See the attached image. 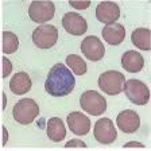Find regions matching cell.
<instances>
[{"mask_svg": "<svg viewBox=\"0 0 151 151\" xmlns=\"http://www.w3.org/2000/svg\"><path fill=\"white\" fill-rule=\"evenodd\" d=\"M124 85H126V77L117 70L104 72L99 77L100 89L109 96H116L122 91H124Z\"/></svg>", "mask_w": 151, "mask_h": 151, "instance_id": "cell-2", "label": "cell"}, {"mask_svg": "<svg viewBox=\"0 0 151 151\" xmlns=\"http://www.w3.org/2000/svg\"><path fill=\"white\" fill-rule=\"evenodd\" d=\"M3 132H4V140H3V145H6V143H7V129H6V127H3Z\"/></svg>", "mask_w": 151, "mask_h": 151, "instance_id": "cell-25", "label": "cell"}, {"mask_svg": "<svg viewBox=\"0 0 151 151\" xmlns=\"http://www.w3.org/2000/svg\"><path fill=\"white\" fill-rule=\"evenodd\" d=\"M80 105L81 108L88 112L92 116H99L103 115L107 109V101L105 99L101 96L100 93H97L96 91H86L81 94L80 97Z\"/></svg>", "mask_w": 151, "mask_h": 151, "instance_id": "cell-4", "label": "cell"}, {"mask_svg": "<svg viewBox=\"0 0 151 151\" xmlns=\"http://www.w3.org/2000/svg\"><path fill=\"white\" fill-rule=\"evenodd\" d=\"M66 147H81V148H85L86 147V145H85L84 142L78 140V139H73V140H70V142L66 143Z\"/></svg>", "mask_w": 151, "mask_h": 151, "instance_id": "cell-23", "label": "cell"}, {"mask_svg": "<svg viewBox=\"0 0 151 151\" xmlns=\"http://www.w3.org/2000/svg\"><path fill=\"white\" fill-rule=\"evenodd\" d=\"M58 41V30L51 24H42L32 32V42L39 49H50Z\"/></svg>", "mask_w": 151, "mask_h": 151, "instance_id": "cell-7", "label": "cell"}, {"mask_svg": "<svg viewBox=\"0 0 151 151\" xmlns=\"http://www.w3.org/2000/svg\"><path fill=\"white\" fill-rule=\"evenodd\" d=\"M131 41L139 50L148 51L151 49V31L145 27L136 28L131 34Z\"/></svg>", "mask_w": 151, "mask_h": 151, "instance_id": "cell-18", "label": "cell"}, {"mask_svg": "<svg viewBox=\"0 0 151 151\" xmlns=\"http://www.w3.org/2000/svg\"><path fill=\"white\" fill-rule=\"evenodd\" d=\"M66 65L76 73V76H84L88 70L86 62L77 54H69L66 57Z\"/></svg>", "mask_w": 151, "mask_h": 151, "instance_id": "cell-19", "label": "cell"}, {"mask_svg": "<svg viewBox=\"0 0 151 151\" xmlns=\"http://www.w3.org/2000/svg\"><path fill=\"white\" fill-rule=\"evenodd\" d=\"M9 89L11 92L18 96H22V94H26L30 89H31V78L30 76L24 72H19L11 78V82H9Z\"/></svg>", "mask_w": 151, "mask_h": 151, "instance_id": "cell-16", "label": "cell"}, {"mask_svg": "<svg viewBox=\"0 0 151 151\" xmlns=\"http://www.w3.org/2000/svg\"><path fill=\"white\" fill-rule=\"evenodd\" d=\"M69 129L76 135H86L91 129V119L81 112H72L66 117Z\"/></svg>", "mask_w": 151, "mask_h": 151, "instance_id": "cell-13", "label": "cell"}, {"mask_svg": "<svg viewBox=\"0 0 151 151\" xmlns=\"http://www.w3.org/2000/svg\"><path fill=\"white\" fill-rule=\"evenodd\" d=\"M104 41L107 42L108 45H112V46H116L120 45L124 38H126V28L123 27L120 23H109V24H105L101 31Z\"/></svg>", "mask_w": 151, "mask_h": 151, "instance_id": "cell-14", "label": "cell"}, {"mask_svg": "<svg viewBox=\"0 0 151 151\" xmlns=\"http://www.w3.org/2000/svg\"><path fill=\"white\" fill-rule=\"evenodd\" d=\"M12 115L14 119L19 124L26 126L37 119V116L39 115V107L32 99H22L15 104V107L12 109Z\"/></svg>", "mask_w": 151, "mask_h": 151, "instance_id": "cell-3", "label": "cell"}, {"mask_svg": "<svg viewBox=\"0 0 151 151\" xmlns=\"http://www.w3.org/2000/svg\"><path fill=\"white\" fill-rule=\"evenodd\" d=\"M11 70H12V63H11V61L7 58V57H3V78H7L9 76V73H11Z\"/></svg>", "mask_w": 151, "mask_h": 151, "instance_id": "cell-22", "label": "cell"}, {"mask_svg": "<svg viewBox=\"0 0 151 151\" xmlns=\"http://www.w3.org/2000/svg\"><path fill=\"white\" fill-rule=\"evenodd\" d=\"M122 66L123 69L129 73H138L145 66V58L135 50L126 51L122 57Z\"/></svg>", "mask_w": 151, "mask_h": 151, "instance_id": "cell-15", "label": "cell"}, {"mask_svg": "<svg viewBox=\"0 0 151 151\" xmlns=\"http://www.w3.org/2000/svg\"><path fill=\"white\" fill-rule=\"evenodd\" d=\"M76 86V78L70 68L63 63H55L47 74L45 89L49 94L54 97L68 96Z\"/></svg>", "mask_w": 151, "mask_h": 151, "instance_id": "cell-1", "label": "cell"}, {"mask_svg": "<svg viewBox=\"0 0 151 151\" xmlns=\"http://www.w3.org/2000/svg\"><path fill=\"white\" fill-rule=\"evenodd\" d=\"M70 7L76 9H86L89 6H91V0H70L69 1Z\"/></svg>", "mask_w": 151, "mask_h": 151, "instance_id": "cell-21", "label": "cell"}, {"mask_svg": "<svg viewBox=\"0 0 151 151\" xmlns=\"http://www.w3.org/2000/svg\"><path fill=\"white\" fill-rule=\"evenodd\" d=\"M54 14H55V7L50 0H46V1L35 0L28 7V16L35 23L43 24L45 22H49L54 18Z\"/></svg>", "mask_w": 151, "mask_h": 151, "instance_id": "cell-6", "label": "cell"}, {"mask_svg": "<svg viewBox=\"0 0 151 151\" xmlns=\"http://www.w3.org/2000/svg\"><path fill=\"white\" fill-rule=\"evenodd\" d=\"M81 51L89 61H100L105 54V47L94 35H89L81 42Z\"/></svg>", "mask_w": 151, "mask_h": 151, "instance_id": "cell-9", "label": "cell"}, {"mask_svg": "<svg viewBox=\"0 0 151 151\" xmlns=\"http://www.w3.org/2000/svg\"><path fill=\"white\" fill-rule=\"evenodd\" d=\"M116 123L119 129L123 131L124 134H134L140 127V117L135 111L126 109L117 115Z\"/></svg>", "mask_w": 151, "mask_h": 151, "instance_id": "cell-10", "label": "cell"}, {"mask_svg": "<svg viewBox=\"0 0 151 151\" xmlns=\"http://www.w3.org/2000/svg\"><path fill=\"white\" fill-rule=\"evenodd\" d=\"M19 39L14 32L4 31L3 32V53L4 54H12L18 50Z\"/></svg>", "mask_w": 151, "mask_h": 151, "instance_id": "cell-20", "label": "cell"}, {"mask_svg": "<svg viewBox=\"0 0 151 151\" xmlns=\"http://www.w3.org/2000/svg\"><path fill=\"white\" fill-rule=\"evenodd\" d=\"M126 97L136 105H145L150 100V89L140 80H128L124 85Z\"/></svg>", "mask_w": 151, "mask_h": 151, "instance_id": "cell-5", "label": "cell"}, {"mask_svg": "<svg viewBox=\"0 0 151 151\" xmlns=\"http://www.w3.org/2000/svg\"><path fill=\"white\" fill-rule=\"evenodd\" d=\"M47 136L53 142H61L65 139L66 136V128L65 123L60 117H51L47 122Z\"/></svg>", "mask_w": 151, "mask_h": 151, "instance_id": "cell-17", "label": "cell"}, {"mask_svg": "<svg viewBox=\"0 0 151 151\" xmlns=\"http://www.w3.org/2000/svg\"><path fill=\"white\" fill-rule=\"evenodd\" d=\"M124 147H145V145H142L139 142H129L124 145Z\"/></svg>", "mask_w": 151, "mask_h": 151, "instance_id": "cell-24", "label": "cell"}, {"mask_svg": "<svg viewBox=\"0 0 151 151\" xmlns=\"http://www.w3.org/2000/svg\"><path fill=\"white\" fill-rule=\"evenodd\" d=\"M93 135L96 140L100 142L101 145H111L116 140L117 131L108 117H103V119H99L94 124Z\"/></svg>", "mask_w": 151, "mask_h": 151, "instance_id": "cell-8", "label": "cell"}, {"mask_svg": "<svg viewBox=\"0 0 151 151\" xmlns=\"http://www.w3.org/2000/svg\"><path fill=\"white\" fill-rule=\"evenodd\" d=\"M62 26L72 35H82L88 30V23L81 15L76 12H68L62 18Z\"/></svg>", "mask_w": 151, "mask_h": 151, "instance_id": "cell-11", "label": "cell"}, {"mask_svg": "<svg viewBox=\"0 0 151 151\" xmlns=\"http://www.w3.org/2000/svg\"><path fill=\"white\" fill-rule=\"evenodd\" d=\"M120 16V8L113 1H101L96 8V18L104 24L115 23Z\"/></svg>", "mask_w": 151, "mask_h": 151, "instance_id": "cell-12", "label": "cell"}]
</instances>
